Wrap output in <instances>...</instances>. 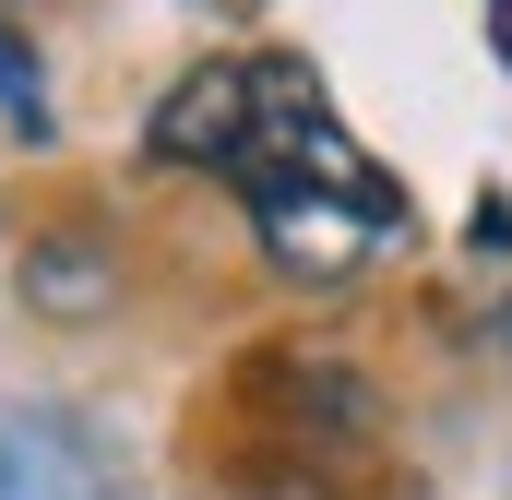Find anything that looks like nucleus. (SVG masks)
<instances>
[{
  "instance_id": "f257e3e1",
  "label": "nucleus",
  "mask_w": 512,
  "mask_h": 500,
  "mask_svg": "<svg viewBox=\"0 0 512 500\" xmlns=\"http://www.w3.org/2000/svg\"><path fill=\"white\" fill-rule=\"evenodd\" d=\"M143 155L239 179L251 227L286 250L298 274H346L370 239L405 227V191L382 179V155H358V143L334 131L310 60H203V72L143 120Z\"/></svg>"
},
{
  "instance_id": "f03ea898",
  "label": "nucleus",
  "mask_w": 512,
  "mask_h": 500,
  "mask_svg": "<svg viewBox=\"0 0 512 500\" xmlns=\"http://www.w3.org/2000/svg\"><path fill=\"white\" fill-rule=\"evenodd\" d=\"M0 500H72V453L24 417H0Z\"/></svg>"
},
{
  "instance_id": "7ed1b4c3",
  "label": "nucleus",
  "mask_w": 512,
  "mask_h": 500,
  "mask_svg": "<svg viewBox=\"0 0 512 500\" xmlns=\"http://www.w3.org/2000/svg\"><path fill=\"white\" fill-rule=\"evenodd\" d=\"M489 36H501V60H512V0H489Z\"/></svg>"
}]
</instances>
